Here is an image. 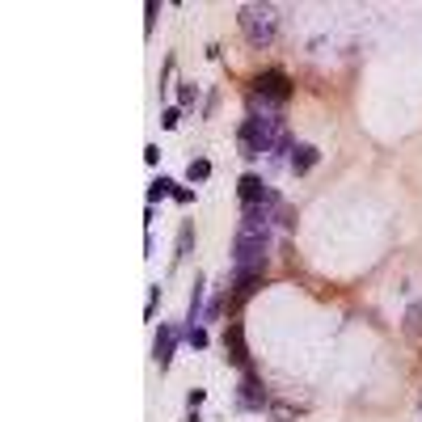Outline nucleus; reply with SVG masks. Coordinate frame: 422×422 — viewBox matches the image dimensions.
<instances>
[{
	"label": "nucleus",
	"mask_w": 422,
	"mask_h": 422,
	"mask_svg": "<svg viewBox=\"0 0 422 422\" xmlns=\"http://www.w3.org/2000/svg\"><path fill=\"white\" fill-rule=\"evenodd\" d=\"M237 144H241V153L245 157H279V153H295V140L291 131L283 127V114L275 118H262V114H250L241 122V131H237Z\"/></svg>",
	"instance_id": "nucleus-1"
},
{
	"label": "nucleus",
	"mask_w": 422,
	"mask_h": 422,
	"mask_svg": "<svg viewBox=\"0 0 422 422\" xmlns=\"http://www.w3.org/2000/svg\"><path fill=\"white\" fill-rule=\"evenodd\" d=\"M266 254H270V228L250 224V220H245L241 233H237V241H233V262H237V270H254V275H262Z\"/></svg>",
	"instance_id": "nucleus-2"
},
{
	"label": "nucleus",
	"mask_w": 422,
	"mask_h": 422,
	"mask_svg": "<svg viewBox=\"0 0 422 422\" xmlns=\"http://www.w3.org/2000/svg\"><path fill=\"white\" fill-rule=\"evenodd\" d=\"M237 21H241V34L250 47H270L279 34V9L275 5H241Z\"/></svg>",
	"instance_id": "nucleus-3"
},
{
	"label": "nucleus",
	"mask_w": 422,
	"mask_h": 422,
	"mask_svg": "<svg viewBox=\"0 0 422 422\" xmlns=\"http://www.w3.org/2000/svg\"><path fill=\"white\" fill-rule=\"evenodd\" d=\"M250 93L266 97V102H275V106H287V97H291V81H287V72L266 68V72H258V77H254Z\"/></svg>",
	"instance_id": "nucleus-4"
},
{
	"label": "nucleus",
	"mask_w": 422,
	"mask_h": 422,
	"mask_svg": "<svg viewBox=\"0 0 422 422\" xmlns=\"http://www.w3.org/2000/svg\"><path fill=\"white\" fill-rule=\"evenodd\" d=\"M224 351H228V359L245 371V376H254V371H250V351H245V326H241V321H233V326L224 330Z\"/></svg>",
	"instance_id": "nucleus-5"
},
{
	"label": "nucleus",
	"mask_w": 422,
	"mask_h": 422,
	"mask_svg": "<svg viewBox=\"0 0 422 422\" xmlns=\"http://www.w3.org/2000/svg\"><path fill=\"white\" fill-rule=\"evenodd\" d=\"M237 406H241L245 414L266 410V393H262V384H258L254 376H245V380H241V388H237Z\"/></svg>",
	"instance_id": "nucleus-6"
},
{
	"label": "nucleus",
	"mask_w": 422,
	"mask_h": 422,
	"mask_svg": "<svg viewBox=\"0 0 422 422\" xmlns=\"http://www.w3.org/2000/svg\"><path fill=\"white\" fill-rule=\"evenodd\" d=\"M178 326H161L157 330V338H153V359H157V367H169V359H173V346H178Z\"/></svg>",
	"instance_id": "nucleus-7"
},
{
	"label": "nucleus",
	"mask_w": 422,
	"mask_h": 422,
	"mask_svg": "<svg viewBox=\"0 0 422 422\" xmlns=\"http://www.w3.org/2000/svg\"><path fill=\"white\" fill-rule=\"evenodd\" d=\"M262 194H266V182L258 178V173H245V178L237 182V198H241V207H254Z\"/></svg>",
	"instance_id": "nucleus-8"
},
{
	"label": "nucleus",
	"mask_w": 422,
	"mask_h": 422,
	"mask_svg": "<svg viewBox=\"0 0 422 422\" xmlns=\"http://www.w3.org/2000/svg\"><path fill=\"white\" fill-rule=\"evenodd\" d=\"M317 161H321V153H317L313 144H295V153H291V169L295 173H308Z\"/></svg>",
	"instance_id": "nucleus-9"
},
{
	"label": "nucleus",
	"mask_w": 422,
	"mask_h": 422,
	"mask_svg": "<svg viewBox=\"0 0 422 422\" xmlns=\"http://www.w3.org/2000/svg\"><path fill=\"white\" fill-rule=\"evenodd\" d=\"M203 295H207V283H203V279H194V295H190V330H194V321H198V317H207Z\"/></svg>",
	"instance_id": "nucleus-10"
},
{
	"label": "nucleus",
	"mask_w": 422,
	"mask_h": 422,
	"mask_svg": "<svg viewBox=\"0 0 422 422\" xmlns=\"http://www.w3.org/2000/svg\"><path fill=\"white\" fill-rule=\"evenodd\" d=\"M165 194H178V186H173L169 178H157L153 186H148V207H157V203H161Z\"/></svg>",
	"instance_id": "nucleus-11"
},
{
	"label": "nucleus",
	"mask_w": 422,
	"mask_h": 422,
	"mask_svg": "<svg viewBox=\"0 0 422 422\" xmlns=\"http://www.w3.org/2000/svg\"><path fill=\"white\" fill-rule=\"evenodd\" d=\"M406 334L422 342V300H414V304H410V313H406Z\"/></svg>",
	"instance_id": "nucleus-12"
},
{
	"label": "nucleus",
	"mask_w": 422,
	"mask_h": 422,
	"mask_svg": "<svg viewBox=\"0 0 422 422\" xmlns=\"http://www.w3.org/2000/svg\"><path fill=\"white\" fill-rule=\"evenodd\" d=\"M186 178H190V182H207V178H211V161H207V157L190 161V165H186Z\"/></svg>",
	"instance_id": "nucleus-13"
},
{
	"label": "nucleus",
	"mask_w": 422,
	"mask_h": 422,
	"mask_svg": "<svg viewBox=\"0 0 422 422\" xmlns=\"http://www.w3.org/2000/svg\"><path fill=\"white\" fill-rule=\"evenodd\" d=\"M186 342H190V351H207V346H211V338H207V330H203V326L186 330Z\"/></svg>",
	"instance_id": "nucleus-14"
},
{
	"label": "nucleus",
	"mask_w": 422,
	"mask_h": 422,
	"mask_svg": "<svg viewBox=\"0 0 422 422\" xmlns=\"http://www.w3.org/2000/svg\"><path fill=\"white\" fill-rule=\"evenodd\" d=\"M157 308H161V287L153 283V287H148V308H144V317L153 321V313H157Z\"/></svg>",
	"instance_id": "nucleus-15"
},
{
	"label": "nucleus",
	"mask_w": 422,
	"mask_h": 422,
	"mask_svg": "<svg viewBox=\"0 0 422 422\" xmlns=\"http://www.w3.org/2000/svg\"><path fill=\"white\" fill-rule=\"evenodd\" d=\"M178 118H182V106H169V110L161 114V127H165V131H173V127H178Z\"/></svg>",
	"instance_id": "nucleus-16"
},
{
	"label": "nucleus",
	"mask_w": 422,
	"mask_h": 422,
	"mask_svg": "<svg viewBox=\"0 0 422 422\" xmlns=\"http://www.w3.org/2000/svg\"><path fill=\"white\" fill-rule=\"evenodd\" d=\"M190 245H194V224L186 220V224H182V233H178V250H190Z\"/></svg>",
	"instance_id": "nucleus-17"
},
{
	"label": "nucleus",
	"mask_w": 422,
	"mask_h": 422,
	"mask_svg": "<svg viewBox=\"0 0 422 422\" xmlns=\"http://www.w3.org/2000/svg\"><path fill=\"white\" fill-rule=\"evenodd\" d=\"M190 102H194V85H182V89H178V106L190 110Z\"/></svg>",
	"instance_id": "nucleus-18"
},
{
	"label": "nucleus",
	"mask_w": 422,
	"mask_h": 422,
	"mask_svg": "<svg viewBox=\"0 0 422 422\" xmlns=\"http://www.w3.org/2000/svg\"><path fill=\"white\" fill-rule=\"evenodd\" d=\"M144 161H148V165H161V148L148 144V148H144Z\"/></svg>",
	"instance_id": "nucleus-19"
},
{
	"label": "nucleus",
	"mask_w": 422,
	"mask_h": 422,
	"mask_svg": "<svg viewBox=\"0 0 422 422\" xmlns=\"http://www.w3.org/2000/svg\"><path fill=\"white\" fill-rule=\"evenodd\" d=\"M173 203H194V190H190V186H178V194H173Z\"/></svg>",
	"instance_id": "nucleus-20"
},
{
	"label": "nucleus",
	"mask_w": 422,
	"mask_h": 422,
	"mask_svg": "<svg viewBox=\"0 0 422 422\" xmlns=\"http://www.w3.org/2000/svg\"><path fill=\"white\" fill-rule=\"evenodd\" d=\"M157 13H161V5H157V0H153V5L144 9V21H148V30H153V21H157Z\"/></svg>",
	"instance_id": "nucleus-21"
}]
</instances>
